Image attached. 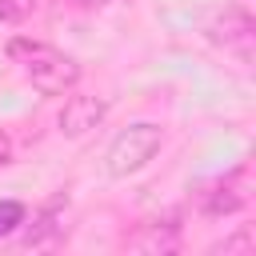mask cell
<instances>
[{
  "mask_svg": "<svg viewBox=\"0 0 256 256\" xmlns=\"http://www.w3.org/2000/svg\"><path fill=\"white\" fill-rule=\"evenodd\" d=\"M8 56L24 68V76L32 80V88L44 92V96H64L80 80V64L72 56H64L60 48L44 44V40L16 36V40H8Z\"/></svg>",
  "mask_w": 256,
  "mask_h": 256,
  "instance_id": "obj_1",
  "label": "cell"
},
{
  "mask_svg": "<svg viewBox=\"0 0 256 256\" xmlns=\"http://www.w3.org/2000/svg\"><path fill=\"white\" fill-rule=\"evenodd\" d=\"M160 144H164L160 124H148V120L128 124V128L108 144L104 164H108V172H112V176H132V172H140V168L160 152Z\"/></svg>",
  "mask_w": 256,
  "mask_h": 256,
  "instance_id": "obj_2",
  "label": "cell"
},
{
  "mask_svg": "<svg viewBox=\"0 0 256 256\" xmlns=\"http://www.w3.org/2000/svg\"><path fill=\"white\" fill-rule=\"evenodd\" d=\"M208 36H212L216 44H224V48H236V52H244V56H248V48H252V36H256V24H252L248 8L232 4V8H224V12H220L212 24H208Z\"/></svg>",
  "mask_w": 256,
  "mask_h": 256,
  "instance_id": "obj_3",
  "label": "cell"
},
{
  "mask_svg": "<svg viewBox=\"0 0 256 256\" xmlns=\"http://www.w3.org/2000/svg\"><path fill=\"white\" fill-rule=\"evenodd\" d=\"M104 112H108V104L100 96H72V100H64V108L56 116V128L76 140V136H88L104 120Z\"/></svg>",
  "mask_w": 256,
  "mask_h": 256,
  "instance_id": "obj_4",
  "label": "cell"
},
{
  "mask_svg": "<svg viewBox=\"0 0 256 256\" xmlns=\"http://www.w3.org/2000/svg\"><path fill=\"white\" fill-rule=\"evenodd\" d=\"M196 204H200L204 216H224V212H236V208L244 204V192H240L236 180H216V184L200 188Z\"/></svg>",
  "mask_w": 256,
  "mask_h": 256,
  "instance_id": "obj_5",
  "label": "cell"
},
{
  "mask_svg": "<svg viewBox=\"0 0 256 256\" xmlns=\"http://www.w3.org/2000/svg\"><path fill=\"white\" fill-rule=\"evenodd\" d=\"M52 220H56V216H52V212H44V216H40V224H36V228H28L24 244H28V248H40V244H48V236H56V232H60V224H52Z\"/></svg>",
  "mask_w": 256,
  "mask_h": 256,
  "instance_id": "obj_6",
  "label": "cell"
},
{
  "mask_svg": "<svg viewBox=\"0 0 256 256\" xmlns=\"http://www.w3.org/2000/svg\"><path fill=\"white\" fill-rule=\"evenodd\" d=\"M16 224H24V204L20 200H0V236H8Z\"/></svg>",
  "mask_w": 256,
  "mask_h": 256,
  "instance_id": "obj_7",
  "label": "cell"
},
{
  "mask_svg": "<svg viewBox=\"0 0 256 256\" xmlns=\"http://www.w3.org/2000/svg\"><path fill=\"white\" fill-rule=\"evenodd\" d=\"M32 4H36V0H0V20H4V24H20V20L32 12Z\"/></svg>",
  "mask_w": 256,
  "mask_h": 256,
  "instance_id": "obj_8",
  "label": "cell"
},
{
  "mask_svg": "<svg viewBox=\"0 0 256 256\" xmlns=\"http://www.w3.org/2000/svg\"><path fill=\"white\" fill-rule=\"evenodd\" d=\"M244 248H248V236H232L220 244V252H244Z\"/></svg>",
  "mask_w": 256,
  "mask_h": 256,
  "instance_id": "obj_9",
  "label": "cell"
},
{
  "mask_svg": "<svg viewBox=\"0 0 256 256\" xmlns=\"http://www.w3.org/2000/svg\"><path fill=\"white\" fill-rule=\"evenodd\" d=\"M60 4H68V8H100L104 0H60Z\"/></svg>",
  "mask_w": 256,
  "mask_h": 256,
  "instance_id": "obj_10",
  "label": "cell"
}]
</instances>
